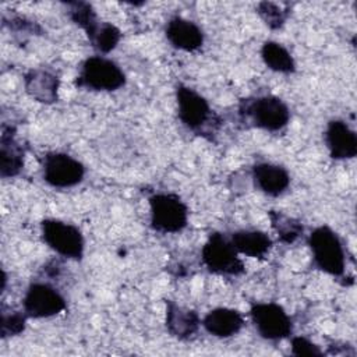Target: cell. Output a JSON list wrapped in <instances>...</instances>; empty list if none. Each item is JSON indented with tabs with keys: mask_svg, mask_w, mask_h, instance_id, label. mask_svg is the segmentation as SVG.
I'll use <instances>...</instances> for the list:
<instances>
[{
	"mask_svg": "<svg viewBox=\"0 0 357 357\" xmlns=\"http://www.w3.org/2000/svg\"><path fill=\"white\" fill-rule=\"evenodd\" d=\"M68 17L74 24H77L81 29H84L88 39H91L95 35L99 24L102 22L98 20L92 6L85 1L68 3Z\"/></svg>",
	"mask_w": 357,
	"mask_h": 357,
	"instance_id": "obj_20",
	"label": "cell"
},
{
	"mask_svg": "<svg viewBox=\"0 0 357 357\" xmlns=\"http://www.w3.org/2000/svg\"><path fill=\"white\" fill-rule=\"evenodd\" d=\"M165 35L172 46L184 52H195L204 45L202 29L195 22L178 15L169 20Z\"/></svg>",
	"mask_w": 357,
	"mask_h": 357,
	"instance_id": "obj_12",
	"label": "cell"
},
{
	"mask_svg": "<svg viewBox=\"0 0 357 357\" xmlns=\"http://www.w3.org/2000/svg\"><path fill=\"white\" fill-rule=\"evenodd\" d=\"M257 13L271 29H279L287 20L289 11L272 1H261L257 6Z\"/></svg>",
	"mask_w": 357,
	"mask_h": 357,
	"instance_id": "obj_23",
	"label": "cell"
},
{
	"mask_svg": "<svg viewBox=\"0 0 357 357\" xmlns=\"http://www.w3.org/2000/svg\"><path fill=\"white\" fill-rule=\"evenodd\" d=\"M151 227L159 233H178L188 223V208L173 192H158L149 198Z\"/></svg>",
	"mask_w": 357,
	"mask_h": 357,
	"instance_id": "obj_5",
	"label": "cell"
},
{
	"mask_svg": "<svg viewBox=\"0 0 357 357\" xmlns=\"http://www.w3.org/2000/svg\"><path fill=\"white\" fill-rule=\"evenodd\" d=\"M291 354L298 357H321L324 356V351L310 339L304 336H294L291 337Z\"/></svg>",
	"mask_w": 357,
	"mask_h": 357,
	"instance_id": "obj_25",
	"label": "cell"
},
{
	"mask_svg": "<svg viewBox=\"0 0 357 357\" xmlns=\"http://www.w3.org/2000/svg\"><path fill=\"white\" fill-rule=\"evenodd\" d=\"M176 102L180 121L188 130L212 139V134L219 127V120L208 100L192 88L178 84L176 86Z\"/></svg>",
	"mask_w": 357,
	"mask_h": 357,
	"instance_id": "obj_2",
	"label": "cell"
},
{
	"mask_svg": "<svg viewBox=\"0 0 357 357\" xmlns=\"http://www.w3.org/2000/svg\"><path fill=\"white\" fill-rule=\"evenodd\" d=\"M252 324L261 337L278 342L293 332V322L289 314L278 303H254L250 308Z\"/></svg>",
	"mask_w": 357,
	"mask_h": 357,
	"instance_id": "obj_8",
	"label": "cell"
},
{
	"mask_svg": "<svg viewBox=\"0 0 357 357\" xmlns=\"http://www.w3.org/2000/svg\"><path fill=\"white\" fill-rule=\"evenodd\" d=\"M24 167V149L15 139V128L3 124L0 137V176L15 177Z\"/></svg>",
	"mask_w": 357,
	"mask_h": 357,
	"instance_id": "obj_15",
	"label": "cell"
},
{
	"mask_svg": "<svg viewBox=\"0 0 357 357\" xmlns=\"http://www.w3.org/2000/svg\"><path fill=\"white\" fill-rule=\"evenodd\" d=\"M238 116L244 123L271 132L283 130L290 121L287 105L275 95L241 99L238 103Z\"/></svg>",
	"mask_w": 357,
	"mask_h": 357,
	"instance_id": "obj_1",
	"label": "cell"
},
{
	"mask_svg": "<svg viewBox=\"0 0 357 357\" xmlns=\"http://www.w3.org/2000/svg\"><path fill=\"white\" fill-rule=\"evenodd\" d=\"M59 85H60V81L57 75L46 70L35 68V70H29L24 75V86L26 93L33 100L40 103L50 105L57 102Z\"/></svg>",
	"mask_w": 357,
	"mask_h": 357,
	"instance_id": "obj_16",
	"label": "cell"
},
{
	"mask_svg": "<svg viewBox=\"0 0 357 357\" xmlns=\"http://www.w3.org/2000/svg\"><path fill=\"white\" fill-rule=\"evenodd\" d=\"M269 219H271V225H272L273 230L276 231L279 240L286 244L294 243L303 234L304 227H303L301 222L284 215L283 212L271 211Z\"/></svg>",
	"mask_w": 357,
	"mask_h": 357,
	"instance_id": "obj_21",
	"label": "cell"
},
{
	"mask_svg": "<svg viewBox=\"0 0 357 357\" xmlns=\"http://www.w3.org/2000/svg\"><path fill=\"white\" fill-rule=\"evenodd\" d=\"M201 258L206 269L215 275L238 276L245 271L230 238L218 231L208 237L201 250Z\"/></svg>",
	"mask_w": 357,
	"mask_h": 357,
	"instance_id": "obj_6",
	"label": "cell"
},
{
	"mask_svg": "<svg viewBox=\"0 0 357 357\" xmlns=\"http://www.w3.org/2000/svg\"><path fill=\"white\" fill-rule=\"evenodd\" d=\"M22 305L29 318H49L66 310V300L52 284L35 282L28 286Z\"/></svg>",
	"mask_w": 357,
	"mask_h": 357,
	"instance_id": "obj_10",
	"label": "cell"
},
{
	"mask_svg": "<svg viewBox=\"0 0 357 357\" xmlns=\"http://www.w3.org/2000/svg\"><path fill=\"white\" fill-rule=\"evenodd\" d=\"M201 325L199 315L194 310L183 308L174 301H166V328L167 332L181 340L190 339Z\"/></svg>",
	"mask_w": 357,
	"mask_h": 357,
	"instance_id": "obj_17",
	"label": "cell"
},
{
	"mask_svg": "<svg viewBox=\"0 0 357 357\" xmlns=\"http://www.w3.org/2000/svg\"><path fill=\"white\" fill-rule=\"evenodd\" d=\"M25 321H26V314L20 312V311H11L6 310L4 307L1 308V319H0V335L1 337H8V336H17L25 329Z\"/></svg>",
	"mask_w": 357,
	"mask_h": 357,
	"instance_id": "obj_24",
	"label": "cell"
},
{
	"mask_svg": "<svg viewBox=\"0 0 357 357\" xmlns=\"http://www.w3.org/2000/svg\"><path fill=\"white\" fill-rule=\"evenodd\" d=\"M43 180L54 188H70L79 184L85 176L84 165L64 152H47L42 163Z\"/></svg>",
	"mask_w": 357,
	"mask_h": 357,
	"instance_id": "obj_9",
	"label": "cell"
},
{
	"mask_svg": "<svg viewBox=\"0 0 357 357\" xmlns=\"http://www.w3.org/2000/svg\"><path fill=\"white\" fill-rule=\"evenodd\" d=\"M230 241L238 254L251 258L265 257L272 247L271 237L265 231L254 229H243L234 231L230 237Z\"/></svg>",
	"mask_w": 357,
	"mask_h": 357,
	"instance_id": "obj_18",
	"label": "cell"
},
{
	"mask_svg": "<svg viewBox=\"0 0 357 357\" xmlns=\"http://www.w3.org/2000/svg\"><path fill=\"white\" fill-rule=\"evenodd\" d=\"M75 85L91 91H117L126 85V74L113 60L92 56L82 61Z\"/></svg>",
	"mask_w": 357,
	"mask_h": 357,
	"instance_id": "obj_4",
	"label": "cell"
},
{
	"mask_svg": "<svg viewBox=\"0 0 357 357\" xmlns=\"http://www.w3.org/2000/svg\"><path fill=\"white\" fill-rule=\"evenodd\" d=\"M308 245L312 252L314 265L319 271L335 278L343 276L346 254L343 243L336 231L325 225L318 226L311 231Z\"/></svg>",
	"mask_w": 357,
	"mask_h": 357,
	"instance_id": "obj_3",
	"label": "cell"
},
{
	"mask_svg": "<svg viewBox=\"0 0 357 357\" xmlns=\"http://www.w3.org/2000/svg\"><path fill=\"white\" fill-rule=\"evenodd\" d=\"M261 57L265 66L282 74H291L296 71V61L290 52L278 42L266 40L261 47Z\"/></svg>",
	"mask_w": 357,
	"mask_h": 357,
	"instance_id": "obj_19",
	"label": "cell"
},
{
	"mask_svg": "<svg viewBox=\"0 0 357 357\" xmlns=\"http://www.w3.org/2000/svg\"><path fill=\"white\" fill-rule=\"evenodd\" d=\"M120 38H121V32L116 25L110 22H100L95 35L89 39V43L95 50L106 54L117 46V43L120 42Z\"/></svg>",
	"mask_w": 357,
	"mask_h": 357,
	"instance_id": "obj_22",
	"label": "cell"
},
{
	"mask_svg": "<svg viewBox=\"0 0 357 357\" xmlns=\"http://www.w3.org/2000/svg\"><path fill=\"white\" fill-rule=\"evenodd\" d=\"M252 180L255 187L266 195L278 197L290 185L289 172L275 163L258 162L252 166Z\"/></svg>",
	"mask_w": 357,
	"mask_h": 357,
	"instance_id": "obj_14",
	"label": "cell"
},
{
	"mask_svg": "<svg viewBox=\"0 0 357 357\" xmlns=\"http://www.w3.org/2000/svg\"><path fill=\"white\" fill-rule=\"evenodd\" d=\"M43 241L59 255L79 261L84 257V237L81 230L59 219H45L40 223Z\"/></svg>",
	"mask_w": 357,
	"mask_h": 357,
	"instance_id": "obj_7",
	"label": "cell"
},
{
	"mask_svg": "<svg viewBox=\"0 0 357 357\" xmlns=\"http://www.w3.org/2000/svg\"><path fill=\"white\" fill-rule=\"evenodd\" d=\"M325 144L335 160L353 159L357 155V135L343 120H331L325 131Z\"/></svg>",
	"mask_w": 357,
	"mask_h": 357,
	"instance_id": "obj_11",
	"label": "cell"
},
{
	"mask_svg": "<svg viewBox=\"0 0 357 357\" xmlns=\"http://www.w3.org/2000/svg\"><path fill=\"white\" fill-rule=\"evenodd\" d=\"M204 329L220 339L237 335L244 326V317L238 310L229 307H218L211 310L201 321Z\"/></svg>",
	"mask_w": 357,
	"mask_h": 357,
	"instance_id": "obj_13",
	"label": "cell"
}]
</instances>
